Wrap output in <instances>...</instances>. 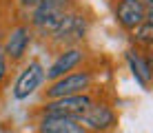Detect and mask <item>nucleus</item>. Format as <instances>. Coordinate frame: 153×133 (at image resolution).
Returning a JSON list of instances; mask_svg holds the SVG:
<instances>
[{"mask_svg":"<svg viewBox=\"0 0 153 133\" xmlns=\"http://www.w3.org/2000/svg\"><path fill=\"white\" fill-rule=\"evenodd\" d=\"M4 76H7V56H4V49L0 45V82L4 80Z\"/></svg>","mask_w":153,"mask_h":133,"instance_id":"obj_13","label":"nucleus"},{"mask_svg":"<svg viewBox=\"0 0 153 133\" xmlns=\"http://www.w3.org/2000/svg\"><path fill=\"white\" fill-rule=\"evenodd\" d=\"M87 18L80 13L67 11L65 18L60 20V25L51 31V38L56 42H65V45H76L87 36Z\"/></svg>","mask_w":153,"mask_h":133,"instance_id":"obj_5","label":"nucleus"},{"mask_svg":"<svg viewBox=\"0 0 153 133\" xmlns=\"http://www.w3.org/2000/svg\"><path fill=\"white\" fill-rule=\"evenodd\" d=\"M29 42H31V29L27 25H20V27H16V29H11L9 36H7V42L2 45L7 60H11V62L22 60V56L27 53Z\"/></svg>","mask_w":153,"mask_h":133,"instance_id":"obj_9","label":"nucleus"},{"mask_svg":"<svg viewBox=\"0 0 153 133\" xmlns=\"http://www.w3.org/2000/svg\"><path fill=\"white\" fill-rule=\"evenodd\" d=\"M82 60H84V51L80 49V47H69V49H65V51H62L60 56L53 60V65L49 67V71H47L45 76H47V80L56 82L58 78H62V76H67V73H71Z\"/></svg>","mask_w":153,"mask_h":133,"instance_id":"obj_8","label":"nucleus"},{"mask_svg":"<svg viewBox=\"0 0 153 133\" xmlns=\"http://www.w3.org/2000/svg\"><path fill=\"white\" fill-rule=\"evenodd\" d=\"M91 102L93 100L87 93L67 95V98H58V100H47V104L42 106V115H65V118L78 120L91 106Z\"/></svg>","mask_w":153,"mask_h":133,"instance_id":"obj_3","label":"nucleus"},{"mask_svg":"<svg viewBox=\"0 0 153 133\" xmlns=\"http://www.w3.org/2000/svg\"><path fill=\"white\" fill-rule=\"evenodd\" d=\"M142 2H144L146 7H153V0H142Z\"/></svg>","mask_w":153,"mask_h":133,"instance_id":"obj_15","label":"nucleus"},{"mask_svg":"<svg viewBox=\"0 0 153 133\" xmlns=\"http://www.w3.org/2000/svg\"><path fill=\"white\" fill-rule=\"evenodd\" d=\"M91 71H71L67 76L58 78L56 82L49 84V89L45 91L47 100H58V98H67V95H78L84 93L89 87H91Z\"/></svg>","mask_w":153,"mask_h":133,"instance_id":"obj_2","label":"nucleus"},{"mask_svg":"<svg viewBox=\"0 0 153 133\" xmlns=\"http://www.w3.org/2000/svg\"><path fill=\"white\" fill-rule=\"evenodd\" d=\"M42 80H45V69H42V65L38 60L29 62V67L20 73V78L16 80V84H13V98L16 100H27L42 84Z\"/></svg>","mask_w":153,"mask_h":133,"instance_id":"obj_7","label":"nucleus"},{"mask_svg":"<svg viewBox=\"0 0 153 133\" xmlns=\"http://www.w3.org/2000/svg\"><path fill=\"white\" fill-rule=\"evenodd\" d=\"M71 4H73V0H42L33 9L31 25L36 29H40L42 33H51L60 25V20L65 18V13L71 11Z\"/></svg>","mask_w":153,"mask_h":133,"instance_id":"obj_1","label":"nucleus"},{"mask_svg":"<svg viewBox=\"0 0 153 133\" xmlns=\"http://www.w3.org/2000/svg\"><path fill=\"white\" fill-rule=\"evenodd\" d=\"M78 122L84 126L87 131H96V133H104V131H111L115 124H118V115L109 104H96L91 102L87 111L78 118Z\"/></svg>","mask_w":153,"mask_h":133,"instance_id":"obj_4","label":"nucleus"},{"mask_svg":"<svg viewBox=\"0 0 153 133\" xmlns=\"http://www.w3.org/2000/svg\"><path fill=\"white\" fill-rule=\"evenodd\" d=\"M18 2H20V7H25V9H36L42 0H18Z\"/></svg>","mask_w":153,"mask_h":133,"instance_id":"obj_14","label":"nucleus"},{"mask_svg":"<svg viewBox=\"0 0 153 133\" xmlns=\"http://www.w3.org/2000/svg\"><path fill=\"white\" fill-rule=\"evenodd\" d=\"M126 62H129V69H131V73H133V78L140 82V87H142V89H149L151 78H153L151 58H149V56L142 58L138 51L129 49V51H126Z\"/></svg>","mask_w":153,"mask_h":133,"instance_id":"obj_11","label":"nucleus"},{"mask_svg":"<svg viewBox=\"0 0 153 133\" xmlns=\"http://www.w3.org/2000/svg\"><path fill=\"white\" fill-rule=\"evenodd\" d=\"M146 4L142 0H120L115 7V20L126 31H133L146 20Z\"/></svg>","mask_w":153,"mask_h":133,"instance_id":"obj_6","label":"nucleus"},{"mask_svg":"<svg viewBox=\"0 0 153 133\" xmlns=\"http://www.w3.org/2000/svg\"><path fill=\"white\" fill-rule=\"evenodd\" d=\"M38 133H89L76 118H65V115H42Z\"/></svg>","mask_w":153,"mask_h":133,"instance_id":"obj_10","label":"nucleus"},{"mask_svg":"<svg viewBox=\"0 0 153 133\" xmlns=\"http://www.w3.org/2000/svg\"><path fill=\"white\" fill-rule=\"evenodd\" d=\"M133 42L140 47H149L153 45V22H149V20H144L138 29H133Z\"/></svg>","mask_w":153,"mask_h":133,"instance_id":"obj_12","label":"nucleus"}]
</instances>
